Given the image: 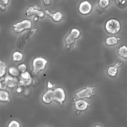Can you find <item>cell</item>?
Returning a JSON list of instances; mask_svg holds the SVG:
<instances>
[{
  "instance_id": "1",
  "label": "cell",
  "mask_w": 127,
  "mask_h": 127,
  "mask_svg": "<svg viewBox=\"0 0 127 127\" xmlns=\"http://www.w3.org/2000/svg\"><path fill=\"white\" fill-rule=\"evenodd\" d=\"M48 63L46 59L43 57H37L35 58L32 62V74L34 75H38L41 71L44 70Z\"/></svg>"
},
{
  "instance_id": "2",
  "label": "cell",
  "mask_w": 127,
  "mask_h": 127,
  "mask_svg": "<svg viewBox=\"0 0 127 127\" xmlns=\"http://www.w3.org/2000/svg\"><path fill=\"white\" fill-rule=\"evenodd\" d=\"M105 29L106 31L112 34L118 33L121 28L120 22L115 19H111L108 20L105 24Z\"/></svg>"
},
{
  "instance_id": "3",
  "label": "cell",
  "mask_w": 127,
  "mask_h": 127,
  "mask_svg": "<svg viewBox=\"0 0 127 127\" xmlns=\"http://www.w3.org/2000/svg\"><path fill=\"white\" fill-rule=\"evenodd\" d=\"M32 22L28 19H24L12 25L13 31L16 33H20L25 30L30 29L32 26Z\"/></svg>"
},
{
  "instance_id": "4",
  "label": "cell",
  "mask_w": 127,
  "mask_h": 127,
  "mask_svg": "<svg viewBox=\"0 0 127 127\" xmlns=\"http://www.w3.org/2000/svg\"><path fill=\"white\" fill-rule=\"evenodd\" d=\"M95 87L88 86L77 92L75 93V96L77 98L80 99H87L91 97L94 94V89Z\"/></svg>"
},
{
  "instance_id": "5",
  "label": "cell",
  "mask_w": 127,
  "mask_h": 127,
  "mask_svg": "<svg viewBox=\"0 0 127 127\" xmlns=\"http://www.w3.org/2000/svg\"><path fill=\"white\" fill-rule=\"evenodd\" d=\"M54 100L63 106L65 100L66 96L64 90L61 87H57L53 90Z\"/></svg>"
},
{
  "instance_id": "6",
  "label": "cell",
  "mask_w": 127,
  "mask_h": 127,
  "mask_svg": "<svg viewBox=\"0 0 127 127\" xmlns=\"http://www.w3.org/2000/svg\"><path fill=\"white\" fill-rule=\"evenodd\" d=\"M92 5L89 1L83 0L79 4L78 11L80 14L85 15L92 12Z\"/></svg>"
},
{
  "instance_id": "7",
  "label": "cell",
  "mask_w": 127,
  "mask_h": 127,
  "mask_svg": "<svg viewBox=\"0 0 127 127\" xmlns=\"http://www.w3.org/2000/svg\"><path fill=\"white\" fill-rule=\"evenodd\" d=\"M32 82V79L30 73L25 71L21 73L19 76V85L20 86H28L30 85Z\"/></svg>"
},
{
  "instance_id": "8",
  "label": "cell",
  "mask_w": 127,
  "mask_h": 127,
  "mask_svg": "<svg viewBox=\"0 0 127 127\" xmlns=\"http://www.w3.org/2000/svg\"><path fill=\"white\" fill-rule=\"evenodd\" d=\"M44 12L42 10H39L35 6H31L28 7L24 12V14L27 16H31L33 15L37 16L39 18H43L45 16Z\"/></svg>"
},
{
  "instance_id": "9",
  "label": "cell",
  "mask_w": 127,
  "mask_h": 127,
  "mask_svg": "<svg viewBox=\"0 0 127 127\" xmlns=\"http://www.w3.org/2000/svg\"><path fill=\"white\" fill-rule=\"evenodd\" d=\"M45 13L47 16L50 17L55 22H59L63 19V15L62 12L59 11L53 13L51 12L49 9H46Z\"/></svg>"
},
{
  "instance_id": "10",
  "label": "cell",
  "mask_w": 127,
  "mask_h": 127,
  "mask_svg": "<svg viewBox=\"0 0 127 127\" xmlns=\"http://www.w3.org/2000/svg\"><path fill=\"white\" fill-rule=\"evenodd\" d=\"M3 81L9 88H14L19 84V81L15 77L11 75H7L3 78Z\"/></svg>"
},
{
  "instance_id": "11",
  "label": "cell",
  "mask_w": 127,
  "mask_h": 127,
  "mask_svg": "<svg viewBox=\"0 0 127 127\" xmlns=\"http://www.w3.org/2000/svg\"><path fill=\"white\" fill-rule=\"evenodd\" d=\"M123 64V62L121 61H118L115 64V65L113 66H109L107 69V74L111 77H115L118 71V69Z\"/></svg>"
},
{
  "instance_id": "12",
  "label": "cell",
  "mask_w": 127,
  "mask_h": 127,
  "mask_svg": "<svg viewBox=\"0 0 127 127\" xmlns=\"http://www.w3.org/2000/svg\"><path fill=\"white\" fill-rule=\"evenodd\" d=\"M42 100L47 104H51L54 100L53 90L50 89L46 91L42 96Z\"/></svg>"
},
{
  "instance_id": "13",
  "label": "cell",
  "mask_w": 127,
  "mask_h": 127,
  "mask_svg": "<svg viewBox=\"0 0 127 127\" xmlns=\"http://www.w3.org/2000/svg\"><path fill=\"white\" fill-rule=\"evenodd\" d=\"M88 107V102L83 99H79L75 102V107L79 111H84Z\"/></svg>"
},
{
  "instance_id": "14",
  "label": "cell",
  "mask_w": 127,
  "mask_h": 127,
  "mask_svg": "<svg viewBox=\"0 0 127 127\" xmlns=\"http://www.w3.org/2000/svg\"><path fill=\"white\" fill-rule=\"evenodd\" d=\"M120 39L115 36H110L106 38L105 42L108 46H114L118 44V41Z\"/></svg>"
},
{
  "instance_id": "15",
  "label": "cell",
  "mask_w": 127,
  "mask_h": 127,
  "mask_svg": "<svg viewBox=\"0 0 127 127\" xmlns=\"http://www.w3.org/2000/svg\"><path fill=\"white\" fill-rule=\"evenodd\" d=\"M23 59V55L19 51H15L12 55V61L16 62L21 61Z\"/></svg>"
},
{
  "instance_id": "16",
  "label": "cell",
  "mask_w": 127,
  "mask_h": 127,
  "mask_svg": "<svg viewBox=\"0 0 127 127\" xmlns=\"http://www.w3.org/2000/svg\"><path fill=\"white\" fill-rule=\"evenodd\" d=\"M0 100L2 102H6L9 100V94L8 92L1 90L0 91Z\"/></svg>"
},
{
  "instance_id": "17",
  "label": "cell",
  "mask_w": 127,
  "mask_h": 127,
  "mask_svg": "<svg viewBox=\"0 0 127 127\" xmlns=\"http://www.w3.org/2000/svg\"><path fill=\"white\" fill-rule=\"evenodd\" d=\"M119 55L123 58H127V47L124 45L119 49Z\"/></svg>"
},
{
  "instance_id": "18",
  "label": "cell",
  "mask_w": 127,
  "mask_h": 127,
  "mask_svg": "<svg viewBox=\"0 0 127 127\" xmlns=\"http://www.w3.org/2000/svg\"><path fill=\"white\" fill-rule=\"evenodd\" d=\"M8 72L10 75L13 77H17L20 74V71L17 68L14 66H11L8 68Z\"/></svg>"
},
{
  "instance_id": "19",
  "label": "cell",
  "mask_w": 127,
  "mask_h": 127,
  "mask_svg": "<svg viewBox=\"0 0 127 127\" xmlns=\"http://www.w3.org/2000/svg\"><path fill=\"white\" fill-rule=\"evenodd\" d=\"M6 64L4 62L0 60V77L2 78L6 73Z\"/></svg>"
},
{
  "instance_id": "20",
  "label": "cell",
  "mask_w": 127,
  "mask_h": 127,
  "mask_svg": "<svg viewBox=\"0 0 127 127\" xmlns=\"http://www.w3.org/2000/svg\"><path fill=\"white\" fill-rule=\"evenodd\" d=\"M69 34L76 40L80 37V31L78 29L74 28L70 30Z\"/></svg>"
},
{
  "instance_id": "21",
  "label": "cell",
  "mask_w": 127,
  "mask_h": 127,
  "mask_svg": "<svg viewBox=\"0 0 127 127\" xmlns=\"http://www.w3.org/2000/svg\"><path fill=\"white\" fill-rule=\"evenodd\" d=\"M98 4L101 8H106L110 4V0H99Z\"/></svg>"
},
{
  "instance_id": "22",
  "label": "cell",
  "mask_w": 127,
  "mask_h": 127,
  "mask_svg": "<svg viewBox=\"0 0 127 127\" xmlns=\"http://www.w3.org/2000/svg\"><path fill=\"white\" fill-rule=\"evenodd\" d=\"M115 3L120 8H124L127 5V0H116Z\"/></svg>"
},
{
  "instance_id": "23",
  "label": "cell",
  "mask_w": 127,
  "mask_h": 127,
  "mask_svg": "<svg viewBox=\"0 0 127 127\" xmlns=\"http://www.w3.org/2000/svg\"><path fill=\"white\" fill-rule=\"evenodd\" d=\"M17 68L21 73H23V72H24L26 71L27 66L25 64L22 63V64H19L18 65Z\"/></svg>"
},
{
  "instance_id": "24",
  "label": "cell",
  "mask_w": 127,
  "mask_h": 127,
  "mask_svg": "<svg viewBox=\"0 0 127 127\" xmlns=\"http://www.w3.org/2000/svg\"><path fill=\"white\" fill-rule=\"evenodd\" d=\"M8 127H20V125L17 121L12 120L8 124Z\"/></svg>"
},
{
  "instance_id": "25",
  "label": "cell",
  "mask_w": 127,
  "mask_h": 127,
  "mask_svg": "<svg viewBox=\"0 0 127 127\" xmlns=\"http://www.w3.org/2000/svg\"><path fill=\"white\" fill-rule=\"evenodd\" d=\"M7 86L4 82V81H2L1 80H0V89L1 90H5L7 88Z\"/></svg>"
},
{
  "instance_id": "26",
  "label": "cell",
  "mask_w": 127,
  "mask_h": 127,
  "mask_svg": "<svg viewBox=\"0 0 127 127\" xmlns=\"http://www.w3.org/2000/svg\"><path fill=\"white\" fill-rule=\"evenodd\" d=\"M44 4L46 6H49L52 3V0H43Z\"/></svg>"
},
{
  "instance_id": "27",
  "label": "cell",
  "mask_w": 127,
  "mask_h": 127,
  "mask_svg": "<svg viewBox=\"0 0 127 127\" xmlns=\"http://www.w3.org/2000/svg\"><path fill=\"white\" fill-rule=\"evenodd\" d=\"M9 1V0H0V4L6 6L8 4Z\"/></svg>"
},
{
  "instance_id": "28",
  "label": "cell",
  "mask_w": 127,
  "mask_h": 127,
  "mask_svg": "<svg viewBox=\"0 0 127 127\" xmlns=\"http://www.w3.org/2000/svg\"><path fill=\"white\" fill-rule=\"evenodd\" d=\"M23 90L22 88L21 87V86H18L17 88H16V92L17 93H21Z\"/></svg>"
},
{
  "instance_id": "29",
  "label": "cell",
  "mask_w": 127,
  "mask_h": 127,
  "mask_svg": "<svg viewBox=\"0 0 127 127\" xmlns=\"http://www.w3.org/2000/svg\"><path fill=\"white\" fill-rule=\"evenodd\" d=\"M53 84L50 82V81H48V84H47V87L49 88H52L53 87Z\"/></svg>"
},
{
  "instance_id": "30",
  "label": "cell",
  "mask_w": 127,
  "mask_h": 127,
  "mask_svg": "<svg viewBox=\"0 0 127 127\" xmlns=\"http://www.w3.org/2000/svg\"><path fill=\"white\" fill-rule=\"evenodd\" d=\"M0 9H1V10H5L6 9V6L0 4Z\"/></svg>"
},
{
  "instance_id": "31",
  "label": "cell",
  "mask_w": 127,
  "mask_h": 127,
  "mask_svg": "<svg viewBox=\"0 0 127 127\" xmlns=\"http://www.w3.org/2000/svg\"><path fill=\"white\" fill-rule=\"evenodd\" d=\"M38 20H39V17H38V16H35V17L34 18V19H33V20H34V22H36V21H37Z\"/></svg>"
},
{
  "instance_id": "32",
  "label": "cell",
  "mask_w": 127,
  "mask_h": 127,
  "mask_svg": "<svg viewBox=\"0 0 127 127\" xmlns=\"http://www.w3.org/2000/svg\"><path fill=\"white\" fill-rule=\"evenodd\" d=\"M94 127H103L101 125H100V124H96V125H95L94 126Z\"/></svg>"
},
{
  "instance_id": "33",
  "label": "cell",
  "mask_w": 127,
  "mask_h": 127,
  "mask_svg": "<svg viewBox=\"0 0 127 127\" xmlns=\"http://www.w3.org/2000/svg\"></svg>"
}]
</instances>
